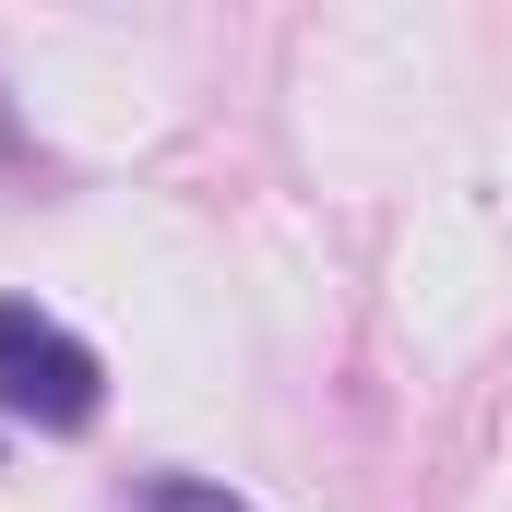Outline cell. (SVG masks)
<instances>
[{
    "label": "cell",
    "mask_w": 512,
    "mask_h": 512,
    "mask_svg": "<svg viewBox=\"0 0 512 512\" xmlns=\"http://www.w3.org/2000/svg\"><path fill=\"white\" fill-rule=\"evenodd\" d=\"M96 405H108L96 346H84L60 310L0 298V417H24V429H96Z\"/></svg>",
    "instance_id": "1"
},
{
    "label": "cell",
    "mask_w": 512,
    "mask_h": 512,
    "mask_svg": "<svg viewBox=\"0 0 512 512\" xmlns=\"http://www.w3.org/2000/svg\"><path fill=\"white\" fill-rule=\"evenodd\" d=\"M131 512H251V501H239V489H215V477H143Z\"/></svg>",
    "instance_id": "2"
}]
</instances>
